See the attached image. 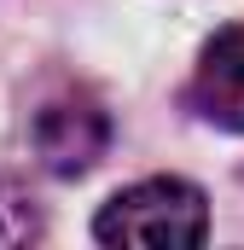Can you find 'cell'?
<instances>
[{"label":"cell","mask_w":244,"mask_h":250,"mask_svg":"<svg viewBox=\"0 0 244 250\" xmlns=\"http://www.w3.org/2000/svg\"><path fill=\"white\" fill-rule=\"evenodd\" d=\"M203 227H209L203 192L192 187V181H175V175L122 187L117 198L93 215V239H99V245H145V250L198 245Z\"/></svg>","instance_id":"cell-1"},{"label":"cell","mask_w":244,"mask_h":250,"mask_svg":"<svg viewBox=\"0 0 244 250\" xmlns=\"http://www.w3.org/2000/svg\"><path fill=\"white\" fill-rule=\"evenodd\" d=\"M111 146V123L87 99H59L35 117V151L53 175H87Z\"/></svg>","instance_id":"cell-2"},{"label":"cell","mask_w":244,"mask_h":250,"mask_svg":"<svg viewBox=\"0 0 244 250\" xmlns=\"http://www.w3.org/2000/svg\"><path fill=\"white\" fill-rule=\"evenodd\" d=\"M192 105H198V117H203V123L244 134V23L221 29V35L198 53Z\"/></svg>","instance_id":"cell-3"},{"label":"cell","mask_w":244,"mask_h":250,"mask_svg":"<svg viewBox=\"0 0 244 250\" xmlns=\"http://www.w3.org/2000/svg\"><path fill=\"white\" fill-rule=\"evenodd\" d=\"M35 239H41V209H35V198L18 187V181H0V250L35 245Z\"/></svg>","instance_id":"cell-4"}]
</instances>
